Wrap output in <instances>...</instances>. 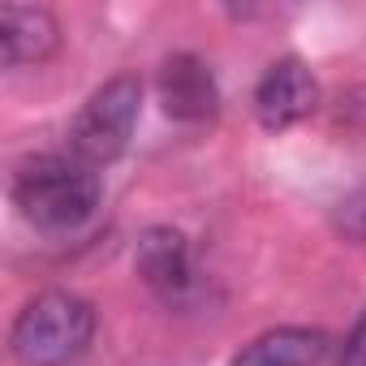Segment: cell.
Returning a JSON list of instances; mask_svg holds the SVG:
<instances>
[{
  "instance_id": "obj_10",
  "label": "cell",
  "mask_w": 366,
  "mask_h": 366,
  "mask_svg": "<svg viewBox=\"0 0 366 366\" xmlns=\"http://www.w3.org/2000/svg\"><path fill=\"white\" fill-rule=\"evenodd\" d=\"M340 366H366V315L353 323V332L345 340V353H340Z\"/></svg>"
},
{
  "instance_id": "obj_2",
  "label": "cell",
  "mask_w": 366,
  "mask_h": 366,
  "mask_svg": "<svg viewBox=\"0 0 366 366\" xmlns=\"http://www.w3.org/2000/svg\"><path fill=\"white\" fill-rule=\"evenodd\" d=\"M95 340V306L78 293L48 289L22 306L9 327V349L22 366H69Z\"/></svg>"
},
{
  "instance_id": "obj_9",
  "label": "cell",
  "mask_w": 366,
  "mask_h": 366,
  "mask_svg": "<svg viewBox=\"0 0 366 366\" xmlns=\"http://www.w3.org/2000/svg\"><path fill=\"white\" fill-rule=\"evenodd\" d=\"M336 229H340L345 237H353V242H366V186L340 203V212H336Z\"/></svg>"
},
{
  "instance_id": "obj_4",
  "label": "cell",
  "mask_w": 366,
  "mask_h": 366,
  "mask_svg": "<svg viewBox=\"0 0 366 366\" xmlns=\"http://www.w3.org/2000/svg\"><path fill=\"white\" fill-rule=\"evenodd\" d=\"M315 104H319V82L297 56L276 61L254 86V112H259L263 129H289V125L306 121L315 112Z\"/></svg>"
},
{
  "instance_id": "obj_7",
  "label": "cell",
  "mask_w": 366,
  "mask_h": 366,
  "mask_svg": "<svg viewBox=\"0 0 366 366\" xmlns=\"http://www.w3.org/2000/svg\"><path fill=\"white\" fill-rule=\"evenodd\" d=\"M61 26L48 9L39 5H5L0 9V61L9 69L18 65H39L56 52Z\"/></svg>"
},
{
  "instance_id": "obj_8",
  "label": "cell",
  "mask_w": 366,
  "mask_h": 366,
  "mask_svg": "<svg viewBox=\"0 0 366 366\" xmlns=\"http://www.w3.org/2000/svg\"><path fill=\"white\" fill-rule=\"evenodd\" d=\"M327 357V336L319 327H272L254 336L233 366H319Z\"/></svg>"
},
{
  "instance_id": "obj_3",
  "label": "cell",
  "mask_w": 366,
  "mask_h": 366,
  "mask_svg": "<svg viewBox=\"0 0 366 366\" xmlns=\"http://www.w3.org/2000/svg\"><path fill=\"white\" fill-rule=\"evenodd\" d=\"M138 112H142V86H138V78L121 74V78L104 82L82 104V112L69 125V155H78L91 168L112 164L129 147Z\"/></svg>"
},
{
  "instance_id": "obj_5",
  "label": "cell",
  "mask_w": 366,
  "mask_h": 366,
  "mask_svg": "<svg viewBox=\"0 0 366 366\" xmlns=\"http://www.w3.org/2000/svg\"><path fill=\"white\" fill-rule=\"evenodd\" d=\"M159 99H164L168 117L190 121V125L212 121L216 108H220V91H216L212 69L199 56H190V52L164 61V69H159Z\"/></svg>"
},
{
  "instance_id": "obj_6",
  "label": "cell",
  "mask_w": 366,
  "mask_h": 366,
  "mask_svg": "<svg viewBox=\"0 0 366 366\" xmlns=\"http://www.w3.org/2000/svg\"><path fill=\"white\" fill-rule=\"evenodd\" d=\"M138 276L168 302H181L194 289V263H190V246L177 229H147L138 242Z\"/></svg>"
},
{
  "instance_id": "obj_1",
  "label": "cell",
  "mask_w": 366,
  "mask_h": 366,
  "mask_svg": "<svg viewBox=\"0 0 366 366\" xmlns=\"http://www.w3.org/2000/svg\"><path fill=\"white\" fill-rule=\"evenodd\" d=\"M104 199L99 172L91 164H82L78 155H31L18 164L14 172V207L48 233H69L78 224H86L95 216Z\"/></svg>"
}]
</instances>
